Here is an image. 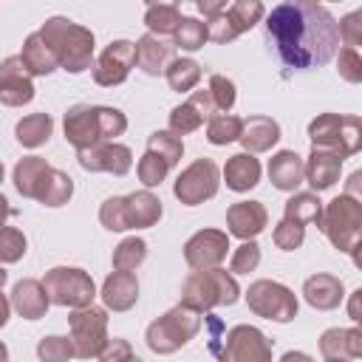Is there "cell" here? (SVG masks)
I'll return each mask as SVG.
<instances>
[{"instance_id":"cell-2","label":"cell","mask_w":362,"mask_h":362,"mask_svg":"<svg viewBox=\"0 0 362 362\" xmlns=\"http://www.w3.org/2000/svg\"><path fill=\"white\" fill-rule=\"evenodd\" d=\"M40 34L42 40L51 45L54 57H57V65L68 74H82L93 65V51H96V37L88 25L82 23H74L68 17H48L42 25H40Z\"/></svg>"},{"instance_id":"cell-25","label":"cell","mask_w":362,"mask_h":362,"mask_svg":"<svg viewBox=\"0 0 362 362\" xmlns=\"http://www.w3.org/2000/svg\"><path fill=\"white\" fill-rule=\"evenodd\" d=\"M175 57V45L173 42H167L164 37H158V34H141L139 40H136V65L147 74V76H158V74H164V68H167V62Z\"/></svg>"},{"instance_id":"cell-54","label":"cell","mask_w":362,"mask_h":362,"mask_svg":"<svg viewBox=\"0 0 362 362\" xmlns=\"http://www.w3.org/2000/svg\"><path fill=\"white\" fill-rule=\"evenodd\" d=\"M359 300H362V288H354V291H351V300H348V317H351L354 322L362 320V314H359Z\"/></svg>"},{"instance_id":"cell-43","label":"cell","mask_w":362,"mask_h":362,"mask_svg":"<svg viewBox=\"0 0 362 362\" xmlns=\"http://www.w3.org/2000/svg\"><path fill=\"white\" fill-rule=\"evenodd\" d=\"M37 356H40L42 362H65V359H74L76 351H74L71 337L51 334V337H42V339L37 342Z\"/></svg>"},{"instance_id":"cell-51","label":"cell","mask_w":362,"mask_h":362,"mask_svg":"<svg viewBox=\"0 0 362 362\" xmlns=\"http://www.w3.org/2000/svg\"><path fill=\"white\" fill-rule=\"evenodd\" d=\"M136 356V351H133V345L127 342V339H122V337H107V342H105V348L99 351V359L102 362H127V359H133Z\"/></svg>"},{"instance_id":"cell-28","label":"cell","mask_w":362,"mask_h":362,"mask_svg":"<svg viewBox=\"0 0 362 362\" xmlns=\"http://www.w3.org/2000/svg\"><path fill=\"white\" fill-rule=\"evenodd\" d=\"M20 59L25 65V71L31 76H48L54 74L59 65H57V57L51 51V45L42 40L40 31H31L25 40H23V51H20Z\"/></svg>"},{"instance_id":"cell-38","label":"cell","mask_w":362,"mask_h":362,"mask_svg":"<svg viewBox=\"0 0 362 362\" xmlns=\"http://www.w3.org/2000/svg\"><path fill=\"white\" fill-rule=\"evenodd\" d=\"M226 17H229L232 25L238 28V34H246V31H252L257 23H263L266 6H263V0H235V3L229 6Z\"/></svg>"},{"instance_id":"cell-19","label":"cell","mask_w":362,"mask_h":362,"mask_svg":"<svg viewBox=\"0 0 362 362\" xmlns=\"http://www.w3.org/2000/svg\"><path fill=\"white\" fill-rule=\"evenodd\" d=\"M320 356L328 362H348L362 356V328H325L320 334Z\"/></svg>"},{"instance_id":"cell-21","label":"cell","mask_w":362,"mask_h":362,"mask_svg":"<svg viewBox=\"0 0 362 362\" xmlns=\"http://www.w3.org/2000/svg\"><path fill=\"white\" fill-rule=\"evenodd\" d=\"M303 300L314 311H334L345 300V286H342V280L337 274L317 272V274L305 277V283H303Z\"/></svg>"},{"instance_id":"cell-60","label":"cell","mask_w":362,"mask_h":362,"mask_svg":"<svg viewBox=\"0 0 362 362\" xmlns=\"http://www.w3.org/2000/svg\"><path fill=\"white\" fill-rule=\"evenodd\" d=\"M6 359H8V348L0 342V362H6Z\"/></svg>"},{"instance_id":"cell-32","label":"cell","mask_w":362,"mask_h":362,"mask_svg":"<svg viewBox=\"0 0 362 362\" xmlns=\"http://www.w3.org/2000/svg\"><path fill=\"white\" fill-rule=\"evenodd\" d=\"M164 79L170 90L175 93H189L201 82V65L192 57H173L164 68Z\"/></svg>"},{"instance_id":"cell-10","label":"cell","mask_w":362,"mask_h":362,"mask_svg":"<svg viewBox=\"0 0 362 362\" xmlns=\"http://www.w3.org/2000/svg\"><path fill=\"white\" fill-rule=\"evenodd\" d=\"M218 187H221V170H218V164L212 158H195L173 181V195L184 206H198V204L215 198L218 195Z\"/></svg>"},{"instance_id":"cell-34","label":"cell","mask_w":362,"mask_h":362,"mask_svg":"<svg viewBox=\"0 0 362 362\" xmlns=\"http://www.w3.org/2000/svg\"><path fill=\"white\" fill-rule=\"evenodd\" d=\"M240 127H243V119L235 116V113H215L206 119V141L215 144V147H226L232 141H238L240 136Z\"/></svg>"},{"instance_id":"cell-26","label":"cell","mask_w":362,"mask_h":362,"mask_svg":"<svg viewBox=\"0 0 362 362\" xmlns=\"http://www.w3.org/2000/svg\"><path fill=\"white\" fill-rule=\"evenodd\" d=\"M124 212H127L130 229H150L161 221L164 206H161V198L153 189L144 187V189H136V192L124 195Z\"/></svg>"},{"instance_id":"cell-27","label":"cell","mask_w":362,"mask_h":362,"mask_svg":"<svg viewBox=\"0 0 362 362\" xmlns=\"http://www.w3.org/2000/svg\"><path fill=\"white\" fill-rule=\"evenodd\" d=\"M269 181L274 189L280 192H294L303 184V156H297L294 150H277L269 158Z\"/></svg>"},{"instance_id":"cell-14","label":"cell","mask_w":362,"mask_h":362,"mask_svg":"<svg viewBox=\"0 0 362 362\" xmlns=\"http://www.w3.org/2000/svg\"><path fill=\"white\" fill-rule=\"evenodd\" d=\"M229 232L223 229H198L184 243V260L189 269H212L221 266L229 255Z\"/></svg>"},{"instance_id":"cell-63","label":"cell","mask_w":362,"mask_h":362,"mask_svg":"<svg viewBox=\"0 0 362 362\" xmlns=\"http://www.w3.org/2000/svg\"><path fill=\"white\" fill-rule=\"evenodd\" d=\"M308 3H317V0H308ZM331 3H342V0H331Z\"/></svg>"},{"instance_id":"cell-46","label":"cell","mask_w":362,"mask_h":362,"mask_svg":"<svg viewBox=\"0 0 362 362\" xmlns=\"http://www.w3.org/2000/svg\"><path fill=\"white\" fill-rule=\"evenodd\" d=\"M272 240H274V246H277L280 252H294V249H300L303 240H305V226H300V223L283 218V221L272 229Z\"/></svg>"},{"instance_id":"cell-24","label":"cell","mask_w":362,"mask_h":362,"mask_svg":"<svg viewBox=\"0 0 362 362\" xmlns=\"http://www.w3.org/2000/svg\"><path fill=\"white\" fill-rule=\"evenodd\" d=\"M260 173L263 170H260V161L255 158V153L240 150V153H235V156L226 158V164L221 170V178L226 181V189H232V192H249V189H255L260 184Z\"/></svg>"},{"instance_id":"cell-59","label":"cell","mask_w":362,"mask_h":362,"mask_svg":"<svg viewBox=\"0 0 362 362\" xmlns=\"http://www.w3.org/2000/svg\"><path fill=\"white\" fill-rule=\"evenodd\" d=\"M6 280H8V272H6V269H3V263H0V288L6 286Z\"/></svg>"},{"instance_id":"cell-8","label":"cell","mask_w":362,"mask_h":362,"mask_svg":"<svg viewBox=\"0 0 362 362\" xmlns=\"http://www.w3.org/2000/svg\"><path fill=\"white\" fill-rule=\"evenodd\" d=\"M42 286L48 291L51 305H62V308L88 305L99 294L93 277L79 266H54V269H48L45 277H42Z\"/></svg>"},{"instance_id":"cell-39","label":"cell","mask_w":362,"mask_h":362,"mask_svg":"<svg viewBox=\"0 0 362 362\" xmlns=\"http://www.w3.org/2000/svg\"><path fill=\"white\" fill-rule=\"evenodd\" d=\"M173 45L181 48V51H187V54L204 48L206 45V28H204V23L198 17H181V23L173 31Z\"/></svg>"},{"instance_id":"cell-61","label":"cell","mask_w":362,"mask_h":362,"mask_svg":"<svg viewBox=\"0 0 362 362\" xmlns=\"http://www.w3.org/2000/svg\"><path fill=\"white\" fill-rule=\"evenodd\" d=\"M147 6H156V3H173V0H144Z\"/></svg>"},{"instance_id":"cell-47","label":"cell","mask_w":362,"mask_h":362,"mask_svg":"<svg viewBox=\"0 0 362 362\" xmlns=\"http://www.w3.org/2000/svg\"><path fill=\"white\" fill-rule=\"evenodd\" d=\"M206 90H209V96H212V102H215V107H218L221 113L232 110V105H235V99H238V88H235V82H232L229 76L212 74Z\"/></svg>"},{"instance_id":"cell-11","label":"cell","mask_w":362,"mask_h":362,"mask_svg":"<svg viewBox=\"0 0 362 362\" xmlns=\"http://www.w3.org/2000/svg\"><path fill=\"white\" fill-rule=\"evenodd\" d=\"M221 359L229 362H269L272 359V339L255 325H232L223 337Z\"/></svg>"},{"instance_id":"cell-6","label":"cell","mask_w":362,"mask_h":362,"mask_svg":"<svg viewBox=\"0 0 362 362\" xmlns=\"http://www.w3.org/2000/svg\"><path fill=\"white\" fill-rule=\"evenodd\" d=\"M311 147H322L337 153L339 158H351L362 150V122L359 116L342 113H320L308 122Z\"/></svg>"},{"instance_id":"cell-13","label":"cell","mask_w":362,"mask_h":362,"mask_svg":"<svg viewBox=\"0 0 362 362\" xmlns=\"http://www.w3.org/2000/svg\"><path fill=\"white\" fill-rule=\"evenodd\" d=\"M76 161L85 173H110L122 178L133 167V150L119 141H99L90 147H79Z\"/></svg>"},{"instance_id":"cell-35","label":"cell","mask_w":362,"mask_h":362,"mask_svg":"<svg viewBox=\"0 0 362 362\" xmlns=\"http://www.w3.org/2000/svg\"><path fill=\"white\" fill-rule=\"evenodd\" d=\"M144 260H147V240L144 238H136V235L119 240L116 249H113V255H110L113 269H122V272H136Z\"/></svg>"},{"instance_id":"cell-1","label":"cell","mask_w":362,"mask_h":362,"mask_svg":"<svg viewBox=\"0 0 362 362\" xmlns=\"http://www.w3.org/2000/svg\"><path fill=\"white\" fill-rule=\"evenodd\" d=\"M266 37L294 71L322 68L339 48L337 17L308 0H283L266 14Z\"/></svg>"},{"instance_id":"cell-62","label":"cell","mask_w":362,"mask_h":362,"mask_svg":"<svg viewBox=\"0 0 362 362\" xmlns=\"http://www.w3.org/2000/svg\"><path fill=\"white\" fill-rule=\"evenodd\" d=\"M3 175H6V167H3V161H0V184H3Z\"/></svg>"},{"instance_id":"cell-23","label":"cell","mask_w":362,"mask_h":362,"mask_svg":"<svg viewBox=\"0 0 362 362\" xmlns=\"http://www.w3.org/2000/svg\"><path fill=\"white\" fill-rule=\"evenodd\" d=\"M280 136H283V130H280L277 119H272V116H249V119H243L238 141L243 144L246 153H269L280 141Z\"/></svg>"},{"instance_id":"cell-7","label":"cell","mask_w":362,"mask_h":362,"mask_svg":"<svg viewBox=\"0 0 362 362\" xmlns=\"http://www.w3.org/2000/svg\"><path fill=\"white\" fill-rule=\"evenodd\" d=\"M246 305L255 317H263V320H272V322H291L300 311V300L297 294L286 286V283H277V280H255L249 283L246 288Z\"/></svg>"},{"instance_id":"cell-49","label":"cell","mask_w":362,"mask_h":362,"mask_svg":"<svg viewBox=\"0 0 362 362\" xmlns=\"http://www.w3.org/2000/svg\"><path fill=\"white\" fill-rule=\"evenodd\" d=\"M337 74H339V79H345L351 85L362 82V57H359L356 48H348V45L339 48V54H337Z\"/></svg>"},{"instance_id":"cell-40","label":"cell","mask_w":362,"mask_h":362,"mask_svg":"<svg viewBox=\"0 0 362 362\" xmlns=\"http://www.w3.org/2000/svg\"><path fill=\"white\" fill-rule=\"evenodd\" d=\"M28 252V240L25 235L17 229V226H0V263L8 266V263H17L23 260Z\"/></svg>"},{"instance_id":"cell-15","label":"cell","mask_w":362,"mask_h":362,"mask_svg":"<svg viewBox=\"0 0 362 362\" xmlns=\"http://www.w3.org/2000/svg\"><path fill=\"white\" fill-rule=\"evenodd\" d=\"M37 96L34 76L25 71L20 54L6 57L0 62V105L6 107H23Z\"/></svg>"},{"instance_id":"cell-22","label":"cell","mask_w":362,"mask_h":362,"mask_svg":"<svg viewBox=\"0 0 362 362\" xmlns=\"http://www.w3.org/2000/svg\"><path fill=\"white\" fill-rule=\"evenodd\" d=\"M8 300H11V308H14L23 320H28V322L42 320L45 311H48V305H51L42 280H34V277H23V280H17L14 288H11V297H8Z\"/></svg>"},{"instance_id":"cell-56","label":"cell","mask_w":362,"mask_h":362,"mask_svg":"<svg viewBox=\"0 0 362 362\" xmlns=\"http://www.w3.org/2000/svg\"><path fill=\"white\" fill-rule=\"evenodd\" d=\"M359 178H362V173L356 170V173H351V178H348V187H345V192L348 195H354V198H362L359 192H356V187H359Z\"/></svg>"},{"instance_id":"cell-41","label":"cell","mask_w":362,"mask_h":362,"mask_svg":"<svg viewBox=\"0 0 362 362\" xmlns=\"http://www.w3.org/2000/svg\"><path fill=\"white\" fill-rule=\"evenodd\" d=\"M167 173H170L167 161H164V158H158V156H156V153H150V150H144V156L136 161V175H139V181H141L147 189L161 187V184H164V178H167Z\"/></svg>"},{"instance_id":"cell-58","label":"cell","mask_w":362,"mask_h":362,"mask_svg":"<svg viewBox=\"0 0 362 362\" xmlns=\"http://www.w3.org/2000/svg\"><path fill=\"white\" fill-rule=\"evenodd\" d=\"M291 359H311L308 354H300V351H288V354H283V362H291Z\"/></svg>"},{"instance_id":"cell-4","label":"cell","mask_w":362,"mask_h":362,"mask_svg":"<svg viewBox=\"0 0 362 362\" xmlns=\"http://www.w3.org/2000/svg\"><path fill=\"white\" fill-rule=\"evenodd\" d=\"M317 226L337 252L351 255L356 260V249L362 243V198L339 192L334 201L322 206Z\"/></svg>"},{"instance_id":"cell-9","label":"cell","mask_w":362,"mask_h":362,"mask_svg":"<svg viewBox=\"0 0 362 362\" xmlns=\"http://www.w3.org/2000/svg\"><path fill=\"white\" fill-rule=\"evenodd\" d=\"M68 328H71V342L79 359H99V351L107 342V308L102 305H79L71 308L68 314Z\"/></svg>"},{"instance_id":"cell-31","label":"cell","mask_w":362,"mask_h":362,"mask_svg":"<svg viewBox=\"0 0 362 362\" xmlns=\"http://www.w3.org/2000/svg\"><path fill=\"white\" fill-rule=\"evenodd\" d=\"M71 195H74V178L65 170L48 167V173L40 181V189H37L34 201H40L42 206H62V204L71 201Z\"/></svg>"},{"instance_id":"cell-53","label":"cell","mask_w":362,"mask_h":362,"mask_svg":"<svg viewBox=\"0 0 362 362\" xmlns=\"http://www.w3.org/2000/svg\"><path fill=\"white\" fill-rule=\"evenodd\" d=\"M226 3H229V0H195L198 11H201L204 17H212V14H221V11H226Z\"/></svg>"},{"instance_id":"cell-18","label":"cell","mask_w":362,"mask_h":362,"mask_svg":"<svg viewBox=\"0 0 362 362\" xmlns=\"http://www.w3.org/2000/svg\"><path fill=\"white\" fill-rule=\"evenodd\" d=\"M266 226H269V212L260 201H238L226 209V232L240 240L257 238Z\"/></svg>"},{"instance_id":"cell-30","label":"cell","mask_w":362,"mask_h":362,"mask_svg":"<svg viewBox=\"0 0 362 362\" xmlns=\"http://www.w3.org/2000/svg\"><path fill=\"white\" fill-rule=\"evenodd\" d=\"M54 133V119L48 113H28L14 124V139L25 150L42 147Z\"/></svg>"},{"instance_id":"cell-3","label":"cell","mask_w":362,"mask_h":362,"mask_svg":"<svg viewBox=\"0 0 362 362\" xmlns=\"http://www.w3.org/2000/svg\"><path fill=\"white\" fill-rule=\"evenodd\" d=\"M240 300V286L232 272L212 266V269H192L181 283V305L204 314L218 305H235Z\"/></svg>"},{"instance_id":"cell-57","label":"cell","mask_w":362,"mask_h":362,"mask_svg":"<svg viewBox=\"0 0 362 362\" xmlns=\"http://www.w3.org/2000/svg\"><path fill=\"white\" fill-rule=\"evenodd\" d=\"M8 218H11V206H8V201H6V195L0 192V226H3V223H6Z\"/></svg>"},{"instance_id":"cell-52","label":"cell","mask_w":362,"mask_h":362,"mask_svg":"<svg viewBox=\"0 0 362 362\" xmlns=\"http://www.w3.org/2000/svg\"><path fill=\"white\" fill-rule=\"evenodd\" d=\"M189 102H192V105H195V110L204 116V122H206L209 116L221 113V110L215 107V102H212V96H209V90H206V88H201V90H189Z\"/></svg>"},{"instance_id":"cell-36","label":"cell","mask_w":362,"mask_h":362,"mask_svg":"<svg viewBox=\"0 0 362 362\" xmlns=\"http://www.w3.org/2000/svg\"><path fill=\"white\" fill-rule=\"evenodd\" d=\"M147 150L156 153L158 158H164L167 167H175L181 161V156H184V139L178 133H173L170 127L167 130H153L147 136Z\"/></svg>"},{"instance_id":"cell-42","label":"cell","mask_w":362,"mask_h":362,"mask_svg":"<svg viewBox=\"0 0 362 362\" xmlns=\"http://www.w3.org/2000/svg\"><path fill=\"white\" fill-rule=\"evenodd\" d=\"M99 223L107 232H127L130 229L127 212H124V195H110V198L102 201V206H99Z\"/></svg>"},{"instance_id":"cell-17","label":"cell","mask_w":362,"mask_h":362,"mask_svg":"<svg viewBox=\"0 0 362 362\" xmlns=\"http://www.w3.org/2000/svg\"><path fill=\"white\" fill-rule=\"evenodd\" d=\"M342 161H345V158H339V156H337V153H331V150L311 147L308 158H303V181H305L314 192L331 189V187L339 181Z\"/></svg>"},{"instance_id":"cell-50","label":"cell","mask_w":362,"mask_h":362,"mask_svg":"<svg viewBox=\"0 0 362 362\" xmlns=\"http://www.w3.org/2000/svg\"><path fill=\"white\" fill-rule=\"evenodd\" d=\"M339 28V42H345L348 48H359L362 42V11H351L342 20H337Z\"/></svg>"},{"instance_id":"cell-33","label":"cell","mask_w":362,"mask_h":362,"mask_svg":"<svg viewBox=\"0 0 362 362\" xmlns=\"http://www.w3.org/2000/svg\"><path fill=\"white\" fill-rule=\"evenodd\" d=\"M320 212H322V201L317 192H297L286 201L283 206V218L300 223V226H308V223H317L320 221Z\"/></svg>"},{"instance_id":"cell-44","label":"cell","mask_w":362,"mask_h":362,"mask_svg":"<svg viewBox=\"0 0 362 362\" xmlns=\"http://www.w3.org/2000/svg\"><path fill=\"white\" fill-rule=\"evenodd\" d=\"M170 130L173 133H178V136H187V133H195L201 124H204V116L195 110V105L187 99V102H181V105H175L173 110H170Z\"/></svg>"},{"instance_id":"cell-55","label":"cell","mask_w":362,"mask_h":362,"mask_svg":"<svg viewBox=\"0 0 362 362\" xmlns=\"http://www.w3.org/2000/svg\"><path fill=\"white\" fill-rule=\"evenodd\" d=\"M8 317H11V300H8V297L3 294V288H0V328H6Z\"/></svg>"},{"instance_id":"cell-5","label":"cell","mask_w":362,"mask_h":362,"mask_svg":"<svg viewBox=\"0 0 362 362\" xmlns=\"http://www.w3.org/2000/svg\"><path fill=\"white\" fill-rule=\"evenodd\" d=\"M204 325V314L187 308V305H175L170 311H164L161 317H156L147 331H144V342L153 354L158 356H167V354H175L181 351Z\"/></svg>"},{"instance_id":"cell-20","label":"cell","mask_w":362,"mask_h":362,"mask_svg":"<svg viewBox=\"0 0 362 362\" xmlns=\"http://www.w3.org/2000/svg\"><path fill=\"white\" fill-rule=\"evenodd\" d=\"M99 297H102V305L107 311H130L136 303H139V280L133 272H122V269H113L102 288H99Z\"/></svg>"},{"instance_id":"cell-37","label":"cell","mask_w":362,"mask_h":362,"mask_svg":"<svg viewBox=\"0 0 362 362\" xmlns=\"http://www.w3.org/2000/svg\"><path fill=\"white\" fill-rule=\"evenodd\" d=\"M178 23H181V11L175 8V3H156V6H147L144 11V25L150 34L167 37L175 31Z\"/></svg>"},{"instance_id":"cell-16","label":"cell","mask_w":362,"mask_h":362,"mask_svg":"<svg viewBox=\"0 0 362 362\" xmlns=\"http://www.w3.org/2000/svg\"><path fill=\"white\" fill-rule=\"evenodd\" d=\"M62 133L65 141L79 147H90L102 141V130H99V105H74L65 110L62 116Z\"/></svg>"},{"instance_id":"cell-29","label":"cell","mask_w":362,"mask_h":362,"mask_svg":"<svg viewBox=\"0 0 362 362\" xmlns=\"http://www.w3.org/2000/svg\"><path fill=\"white\" fill-rule=\"evenodd\" d=\"M48 167H51V164H48L42 156H23V158L14 164V170H11L14 189H17L23 198L34 201V198H37V189H40V181H42V175L48 173Z\"/></svg>"},{"instance_id":"cell-45","label":"cell","mask_w":362,"mask_h":362,"mask_svg":"<svg viewBox=\"0 0 362 362\" xmlns=\"http://www.w3.org/2000/svg\"><path fill=\"white\" fill-rule=\"evenodd\" d=\"M260 266V246L257 240H240L238 249H232V257H229V272L232 274H249Z\"/></svg>"},{"instance_id":"cell-48","label":"cell","mask_w":362,"mask_h":362,"mask_svg":"<svg viewBox=\"0 0 362 362\" xmlns=\"http://www.w3.org/2000/svg\"><path fill=\"white\" fill-rule=\"evenodd\" d=\"M204 28H206V42H215V45H226V42H232V40H238V37H240V34H238V28L232 25V20L226 17V11L206 17Z\"/></svg>"},{"instance_id":"cell-12","label":"cell","mask_w":362,"mask_h":362,"mask_svg":"<svg viewBox=\"0 0 362 362\" xmlns=\"http://www.w3.org/2000/svg\"><path fill=\"white\" fill-rule=\"evenodd\" d=\"M136 65V42L130 40H113L105 45V51L93 59V82L99 88H116L122 85Z\"/></svg>"}]
</instances>
